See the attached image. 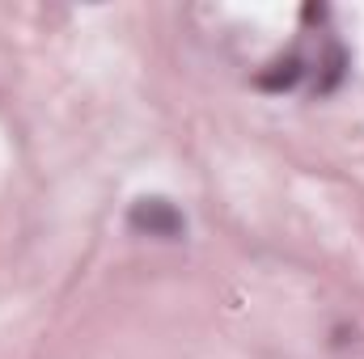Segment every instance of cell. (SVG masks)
<instances>
[{"label": "cell", "mask_w": 364, "mask_h": 359, "mask_svg": "<svg viewBox=\"0 0 364 359\" xmlns=\"http://www.w3.org/2000/svg\"><path fill=\"white\" fill-rule=\"evenodd\" d=\"M127 224L140 237H161V241H174V237L186 233V220L170 199H136L132 211H127Z\"/></svg>", "instance_id": "obj_1"}, {"label": "cell", "mask_w": 364, "mask_h": 359, "mask_svg": "<svg viewBox=\"0 0 364 359\" xmlns=\"http://www.w3.org/2000/svg\"><path fill=\"white\" fill-rule=\"evenodd\" d=\"M301 55H288V60H279V64H272V72H263L259 77V85L263 89H292L296 81H301Z\"/></svg>", "instance_id": "obj_2"}]
</instances>
